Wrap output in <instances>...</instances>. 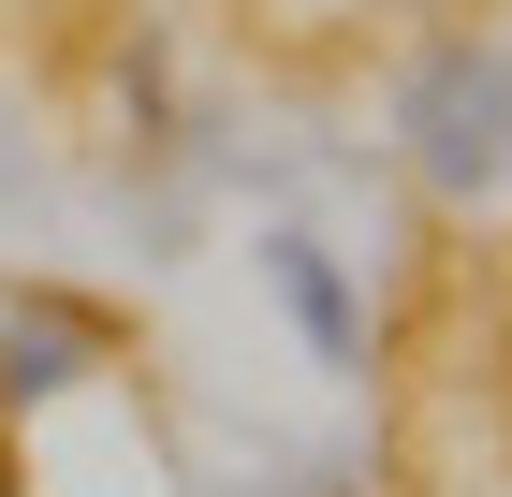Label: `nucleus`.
I'll return each mask as SVG.
<instances>
[{"mask_svg": "<svg viewBox=\"0 0 512 497\" xmlns=\"http://www.w3.org/2000/svg\"><path fill=\"white\" fill-rule=\"evenodd\" d=\"M395 161L410 191L483 220L512 205V30H439L410 74H395Z\"/></svg>", "mask_w": 512, "mask_h": 497, "instance_id": "nucleus-1", "label": "nucleus"}, {"mask_svg": "<svg viewBox=\"0 0 512 497\" xmlns=\"http://www.w3.org/2000/svg\"><path fill=\"white\" fill-rule=\"evenodd\" d=\"M381 15H439V0H381Z\"/></svg>", "mask_w": 512, "mask_h": 497, "instance_id": "nucleus-4", "label": "nucleus"}, {"mask_svg": "<svg viewBox=\"0 0 512 497\" xmlns=\"http://www.w3.org/2000/svg\"><path fill=\"white\" fill-rule=\"evenodd\" d=\"M264 293L293 307V337H308V366H337V381L366 366V293H352V264H337L322 234H264Z\"/></svg>", "mask_w": 512, "mask_h": 497, "instance_id": "nucleus-3", "label": "nucleus"}, {"mask_svg": "<svg viewBox=\"0 0 512 497\" xmlns=\"http://www.w3.org/2000/svg\"><path fill=\"white\" fill-rule=\"evenodd\" d=\"M118 366V322L103 307H74V293H15L0 307V410L30 424V410H59V395H88Z\"/></svg>", "mask_w": 512, "mask_h": 497, "instance_id": "nucleus-2", "label": "nucleus"}]
</instances>
